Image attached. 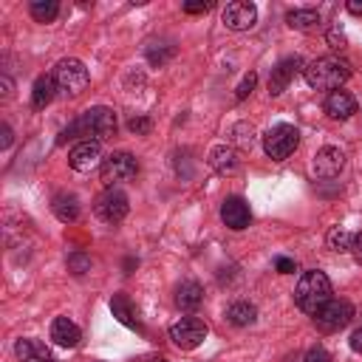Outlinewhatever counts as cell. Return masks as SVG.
Masks as SVG:
<instances>
[{
    "mask_svg": "<svg viewBox=\"0 0 362 362\" xmlns=\"http://www.w3.org/2000/svg\"><path fill=\"white\" fill-rule=\"evenodd\" d=\"M0 133H3V141H0V144H3V150H6V147H11V127H8V124H3V130H0Z\"/></svg>",
    "mask_w": 362,
    "mask_h": 362,
    "instance_id": "8d00e7d4",
    "label": "cell"
},
{
    "mask_svg": "<svg viewBox=\"0 0 362 362\" xmlns=\"http://www.w3.org/2000/svg\"><path fill=\"white\" fill-rule=\"evenodd\" d=\"M303 362H331V354L322 348V345H314L308 354H305V359Z\"/></svg>",
    "mask_w": 362,
    "mask_h": 362,
    "instance_id": "1f68e13d",
    "label": "cell"
},
{
    "mask_svg": "<svg viewBox=\"0 0 362 362\" xmlns=\"http://www.w3.org/2000/svg\"><path fill=\"white\" fill-rule=\"evenodd\" d=\"M305 82L317 90H337L342 82L351 79V65L339 57H320L305 65Z\"/></svg>",
    "mask_w": 362,
    "mask_h": 362,
    "instance_id": "3957f363",
    "label": "cell"
},
{
    "mask_svg": "<svg viewBox=\"0 0 362 362\" xmlns=\"http://www.w3.org/2000/svg\"><path fill=\"white\" fill-rule=\"evenodd\" d=\"M257 20V8L252 3H243V0H235L223 8V25L229 31H249Z\"/></svg>",
    "mask_w": 362,
    "mask_h": 362,
    "instance_id": "7c38bea8",
    "label": "cell"
},
{
    "mask_svg": "<svg viewBox=\"0 0 362 362\" xmlns=\"http://www.w3.org/2000/svg\"><path fill=\"white\" fill-rule=\"evenodd\" d=\"M209 8H212V3H204V0H201V3H184V11H187V14H204V11H209Z\"/></svg>",
    "mask_w": 362,
    "mask_h": 362,
    "instance_id": "836d02e7",
    "label": "cell"
},
{
    "mask_svg": "<svg viewBox=\"0 0 362 362\" xmlns=\"http://www.w3.org/2000/svg\"><path fill=\"white\" fill-rule=\"evenodd\" d=\"M99 161H105L99 141H76V144L71 147V153H68V164H71V170H76V173H90Z\"/></svg>",
    "mask_w": 362,
    "mask_h": 362,
    "instance_id": "30bf717a",
    "label": "cell"
},
{
    "mask_svg": "<svg viewBox=\"0 0 362 362\" xmlns=\"http://www.w3.org/2000/svg\"><path fill=\"white\" fill-rule=\"evenodd\" d=\"M127 209H130L127 195H124L122 189H116V187H107V189L99 192L96 201H93V212H96V218H99L102 223H119V221H124Z\"/></svg>",
    "mask_w": 362,
    "mask_h": 362,
    "instance_id": "8992f818",
    "label": "cell"
},
{
    "mask_svg": "<svg viewBox=\"0 0 362 362\" xmlns=\"http://www.w3.org/2000/svg\"><path fill=\"white\" fill-rule=\"evenodd\" d=\"M348 11L356 14V17H362V0H348Z\"/></svg>",
    "mask_w": 362,
    "mask_h": 362,
    "instance_id": "74e56055",
    "label": "cell"
},
{
    "mask_svg": "<svg viewBox=\"0 0 362 362\" xmlns=\"http://www.w3.org/2000/svg\"><path fill=\"white\" fill-rule=\"evenodd\" d=\"M51 339H54L59 348H74V345H79L82 331H79V325L71 322L68 317H57V320L51 322Z\"/></svg>",
    "mask_w": 362,
    "mask_h": 362,
    "instance_id": "e0dca14e",
    "label": "cell"
},
{
    "mask_svg": "<svg viewBox=\"0 0 362 362\" xmlns=\"http://www.w3.org/2000/svg\"><path fill=\"white\" fill-rule=\"evenodd\" d=\"M150 127H153V122H150L147 116H133V119L127 122V130H130V133H136V136L150 133Z\"/></svg>",
    "mask_w": 362,
    "mask_h": 362,
    "instance_id": "f546056e",
    "label": "cell"
},
{
    "mask_svg": "<svg viewBox=\"0 0 362 362\" xmlns=\"http://www.w3.org/2000/svg\"><path fill=\"white\" fill-rule=\"evenodd\" d=\"M328 300H331V280H328V274L320 272V269L303 272L300 280H297V288H294V303H297V308L314 317Z\"/></svg>",
    "mask_w": 362,
    "mask_h": 362,
    "instance_id": "7a4b0ae2",
    "label": "cell"
},
{
    "mask_svg": "<svg viewBox=\"0 0 362 362\" xmlns=\"http://www.w3.org/2000/svg\"><path fill=\"white\" fill-rule=\"evenodd\" d=\"M206 161H209V167H212L218 175H232V173H238V167H240V158H238V153H235L232 147H226V144H218V147H212Z\"/></svg>",
    "mask_w": 362,
    "mask_h": 362,
    "instance_id": "2e32d148",
    "label": "cell"
},
{
    "mask_svg": "<svg viewBox=\"0 0 362 362\" xmlns=\"http://www.w3.org/2000/svg\"><path fill=\"white\" fill-rule=\"evenodd\" d=\"M274 269H277L280 274H291V272H297V263H294L291 257H277V260H274Z\"/></svg>",
    "mask_w": 362,
    "mask_h": 362,
    "instance_id": "d6a6232c",
    "label": "cell"
},
{
    "mask_svg": "<svg viewBox=\"0 0 362 362\" xmlns=\"http://www.w3.org/2000/svg\"><path fill=\"white\" fill-rule=\"evenodd\" d=\"M110 311H113V317L122 322V325H127V328H141V322H139V311H136V305H133V300L127 297V294H113L110 297Z\"/></svg>",
    "mask_w": 362,
    "mask_h": 362,
    "instance_id": "ffe728a7",
    "label": "cell"
},
{
    "mask_svg": "<svg viewBox=\"0 0 362 362\" xmlns=\"http://www.w3.org/2000/svg\"><path fill=\"white\" fill-rule=\"evenodd\" d=\"M221 221H223L229 229H235V232L246 229V226H249V221H252L249 204H246L240 195H229V198L221 204Z\"/></svg>",
    "mask_w": 362,
    "mask_h": 362,
    "instance_id": "5bb4252c",
    "label": "cell"
},
{
    "mask_svg": "<svg viewBox=\"0 0 362 362\" xmlns=\"http://www.w3.org/2000/svg\"><path fill=\"white\" fill-rule=\"evenodd\" d=\"M255 85H257V74H255V71H249V74L243 76V82L238 85V90H235V99H240V102H243V99H246V96L255 90Z\"/></svg>",
    "mask_w": 362,
    "mask_h": 362,
    "instance_id": "f1b7e54d",
    "label": "cell"
},
{
    "mask_svg": "<svg viewBox=\"0 0 362 362\" xmlns=\"http://www.w3.org/2000/svg\"><path fill=\"white\" fill-rule=\"evenodd\" d=\"M351 317H354V305L348 303V300H328L317 314H314V325L320 328V331H325V334H334V331H339V328H345L348 322H351Z\"/></svg>",
    "mask_w": 362,
    "mask_h": 362,
    "instance_id": "ba28073f",
    "label": "cell"
},
{
    "mask_svg": "<svg viewBox=\"0 0 362 362\" xmlns=\"http://www.w3.org/2000/svg\"><path fill=\"white\" fill-rule=\"evenodd\" d=\"M297 144H300V130H297L294 124L280 122V124H274V127H269V130L263 133V150H266V156H269L272 161L288 158V156L297 150Z\"/></svg>",
    "mask_w": 362,
    "mask_h": 362,
    "instance_id": "5b68a950",
    "label": "cell"
},
{
    "mask_svg": "<svg viewBox=\"0 0 362 362\" xmlns=\"http://www.w3.org/2000/svg\"><path fill=\"white\" fill-rule=\"evenodd\" d=\"M325 40H328V45H331L334 51H342V48L348 45V40H345V34L339 31V25H331V28H328V37H325Z\"/></svg>",
    "mask_w": 362,
    "mask_h": 362,
    "instance_id": "4dcf8cb0",
    "label": "cell"
},
{
    "mask_svg": "<svg viewBox=\"0 0 362 362\" xmlns=\"http://www.w3.org/2000/svg\"><path fill=\"white\" fill-rule=\"evenodd\" d=\"M325 113L331 116V119H339V122H345V119H351L354 113H356V99L348 93V90H331L328 96H325Z\"/></svg>",
    "mask_w": 362,
    "mask_h": 362,
    "instance_id": "9a60e30c",
    "label": "cell"
},
{
    "mask_svg": "<svg viewBox=\"0 0 362 362\" xmlns=\"http://www.w3.org/2000/svg\"><path fill=\"white\" fill-rule=\"evenodd\" d=\"M170 339L181 351H192L206 339V322L198 317H181L178 322L170 325Z\"/></svg>",
    "mask_w": 362,
    "mask_h": 362,
    "instance_id": "9c48e42d",
    "label": "cell"
},
{
    "mask_svg": "<svg viewBox=\"0 0 362 362\" xmlns=\"http://www.w3.org/2000/svg\"><path fill=\"white\" fill-rule=\"evenodd\" d=\"M147 362H167V359H147Z\"/></svg>",
    "mask_w": 362,
    "mask_h": 362,
    "instance_id": "ab89813d",
    "label": "cell"
},
{
    "mask_svg": "<svg viewBox=\"0 0 362 362\" xmlns=\"http://www.w3.org/2000/svg\"><path fill=\"white\" fill-rule=\"evenodd\" d=\"M300 71H305L300 57H286V59H280V62L272 68V74H269V93H272V96H280V93L288 88V82H291Z\"/></svg>",
    "mask_w": 362,
    "mask_h": 362,
    "instance_id": "8fae6325",
    "label": "cell"
},
{
    "mask_svg": "<svg viewBox=\"0 0 362 362\" xmlns=\"http://www.w3.org/2000/svg\"><path fill=\"white\" fill-rule=\"evenodd\" d=\"M57 93H59V90H57L54 74H42V76H37L34 90H31V107H34V110H42L45 105H51V99H54Z\"/></svg>",
    "mask_w": 362,
    "mask_h": 362,
    "instance_id": "7402d4cb",
    "label": "cell"
},
{
    "mask_svg": "<svg viewBox=\"0 0 362 362\" xmlns=\"http://www.w3.org/2000/svg\"><path fill=\"white\" fill-rule=\"evenodd\" d=\"M351 252H354L356 263H362V232H356V235H354V246H351Z\"/></svg>",
    "mask_w": 362,
    "mask_h": 362,
    "instance_id": "e575fe53",
    "label": "cell"
},
{
    "mask_svg": "<svg viewBox=\"0 0 362 362\" xmlns=\"http://www.w3.org/2000/svg\"><path fill=\"white\" fill-rule=\"evenodd\" d=\"M342 167H345V153L339 147L325 144V147L317 150V156H314V173L320 178H334V175L342 173Z\"/></svg>",
    "mask_w": 362,
    "mask_h": 362,
    "instance_id": "4fadbf2b",
    "label": "cell"
},
{
    "mask_svg": "<svg viewBox=\"0 0 362 362\" xmlns=\"http://www.w3.org/2000/svg\"><path fill=\"white\" fill-rule=\"evenodd\" d=\"M136 173H139V161H136V156H130V153H110L105 161H102V181L107 184V187H116V184H124V181H130V178H136Z\"/></svg>",
    "mask_w": 362,
    "mask_h": 362,
    "instance_id": "52a82bcc",
    "label": "cell"
},
{
    "mask_svg": "<svg viewBox=\"0 0 362 362\" xmlns=\"http://www.w3.org/2000/svg\"><path fill=\"white\" fill-rule=\"evenodd\" d=\"M201 303H204V288H201V283L184 280V283L175 288V305H178L181 311H198Z\"/></svg>",
    "mask_w": 362,
    "mask_h": 362,
    "instance_id": "d6986e66",
    "label": "cell"
},
{
    "mask_svg": "<svg viewBox=\"0 0 362 362\" xmlns=\"http://www.w3.org/2000/svg\"><path fill=\"white\" fill-rule=\"evenodd\" d=\"M255 317H257V308H255L252 303H246V300H238V303H232V305L226 308V320H229L232 325H238V328L252 325Z\"/></svg>",
    "mask_w": 362,
    "mask_h": 362,
    "instance_id": "cb8c5ba5",
    "label": "cell"
},
{
    "mask_svg": "<svg viewBox=\"0 0 362 362\" xmlns=\"http://www.w3.org/2000/svg\"><path fill=\"white\" fill-rule=\"evenodd\" d=\"M325 243H328L331 252H351V246H354V235H351L348 229H342V226H331Z\"/></svg>",
    "mask_w": 362,
    "mask_h": 362,
    "instance_id": "484cf974",
    "label": "cell"
},
{
    "mask_svg": "<svg viewBox=\"0 0 362 362\" xmlns=\"http://www.w3.org/2000/svg\"><path fill=\"white\" fill-rule=\"evenodd\" d=\"M54 82H57V90L62 96H79L88 82H90V74L85 68V62L68 57V59H59L57 68H54Z\"/></svg>",
    "mask_w": 362,
    "mask_h": 362,
    "instance_id": "277c9868",
    "label": "cell"
},
{
    "mask_svg": "<svg viewBox=\"0 0 362 362\" xmlns=\"http://www.w3.org/2000/svg\"><path fill=\"white\" fill-rule=\"evenodd\" d=\"M286 23L294 28V31H311L320 25V11L317 8H291L286 14Z\"/></svg>",
    "mask_w": 362,
    "mask_h": 362,
    "instance_id": "603a6c76",
    "label": "cell"
},
{
    "mask_svg": "<svg viewBox=\"0 0 362 362\" xmlns=\"http://www.w3.org/2000/svg\"><path fill=\"white\" fill-rule=\"evenodd\" d=\"M348 342H351V348H354L356 354H362V328H356V331L351 334V339H348Z\"/></svg>",
    "mask_w": 362,
    "mask_h": 362,
    "instance_id": "d590c367",
    "label": "cell"
},
{
    "mask_svg": "<svg viewBox=\"0 0 362 362\" xmlns=\"http://www.w3.org/2000/svg\"><path fill=\"white\" fill-rule=\"evenodd\" d=\"M173 54H175V48H173L170 42H150V45H147V59H150V65H164Z\"/></svg>",
    "mask_w": 362,
    "mask_h": 362,
    "instance_id": "4316f807",
    "label": "cell"
},
{
    "mask_svg": "<svg viewBox=\"0 0 362 362\" xmlns=\"http://www.w3.org/2000/svg\"><path fill=\"white\" fill-rule=\"evenodd\" d=\"M113 133H116V113H113L110 107L99 105V107L85 110L79 119H74V122H71V124L62 130L59 141H68V139H82V141H105V139H110Z\"/></svg>",
    "mask_w": 362,
    "mask_h": 362,
    "instance_id": "6da1fadb",
    "label": "cell"
},
{
    "mask_svg": "<svg viewBox=\"0 0 362 362\" xmlns=\"http://www.w3.org/2000/svg\"><path fill=\"white\" fill-rule=\"evenodd\" d=\"M0 85H3V96H11V79H8V76H3V79H0Z\"/></svg>",
    "mask_w": 362,
    "mask_h": 362,
    "instance_id": "f35d334b",
    "label": "cell"
},
{
    "mask_svg": "<svg viewBox=\"0 0 362 362\" xmlns=\"http://www.w3.org/2000/svg\"><path fill=\"white\" fill-rule=\"evenodd\" d=\"M14 354H17L20 362H54L51 359V348L45 342H40V339H31V337L17 339Z\"/></svg>",
    "mask_w": 362,
    "mask_h": 362,
    "instance_id": "ac0fdd59",
    "label": "cell"
},
{
    "mask_svg": "<svg viewBox=\"0 0 362 362\" xmlns=\"http://www.w3.org/2000/svg\"><path fill=\"white\" fill-rule=\"evenodd\" d=\"M68 272H74V274L90 272V255H85V252H71V255H68Z\"/></svg>",
    "mask_w": 362,
    "mask_h": 362,
    "instance_id": "83f0119b",
    "label": "cell"
},
{
    "mask_svg": "<svg viewBox=\"0 0 362 362\" xmlns=\"http://www.w3.org/2000/svg\"><path fill=\"white\" fill-rule=\"evenodd\" d=\"M28 11H31V17L37 23H54L57 14H59V3H54V0H34L28 6Z\"/></svg>",
    "mask_w": 362,
    "mask_h": 362,
    "instance_id": "d4e9b609",
    "label": "cell"
},
{
    "mask_svg": "<svg viewBox=\"0 0 362 362\" xmlns=\"http://www.w3.org/2000/svg\"><path fill=\"white\" fill-rule=\"evenodd\" d=\"M51 212L57 215V221L74 223L79 218V198L74 192H57L54 201H51Z\"/></svg>",
    "mask_w": 362,
    "mask_h": 362,
    "instance_id": "44dd1931",
    "label": "cell"
}]
</instances>
